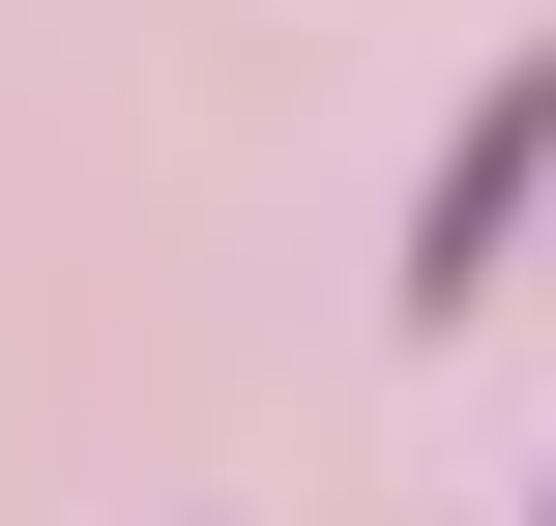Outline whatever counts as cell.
<instances>
[{
	"instance_id": "obj_2",
	"label": "cell",
	"mask_w": 556,
	"mask_h": 526,
	"mask_svg": "<svg viewBox=\"0 0 556 526\" xmlns=\"http://www.w3.org/2000/svg\"><path fill=\"white\" fill-rule=\"evenodd\" d=\"M528 526H556V498H528Z\"/></svg>"
},
{
	"instance_id": "obj_1",
	"label": "cell",
	"mask_w": 556,
	"mask_h": 526,
	"mask_svg": "<svg viewBox=\"0 0 556 526\" xmlns=\"http://www.w3.org/2000/svg\"><path fill=\"white\" fill-rule=\"evenodd\" d=\"M528 176H556V59H498V88L440 117V176H410V293H498V234H528Z\"/></svg>"
}]
</instances>
